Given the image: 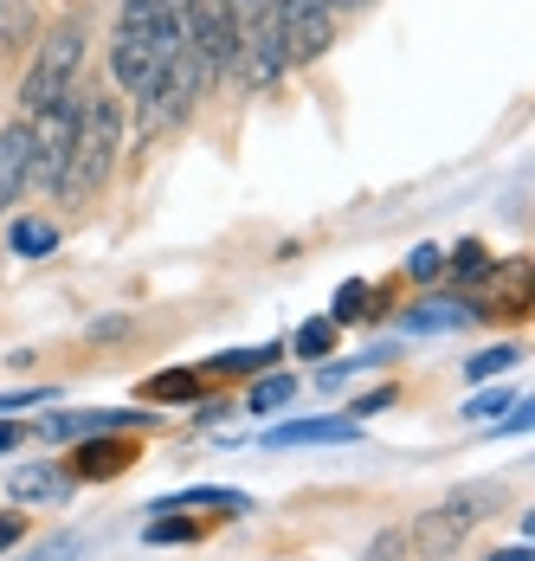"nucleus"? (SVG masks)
<instances>
[{"mask_svg": "<svg viewBox=\"0 0 535 561\" xmlns=\"http://www.w3.org/2000/svg\"><path fill=\"white\" fill-rule=\"evenodd\" d=\"M490 561H530V549H503V556H490Z\"/></svg>", "mask_w": 535, "mask_h": 561, "instance_id": "nucleus-31", "label": "nucleus"}, {"mask_svg": "<svg viewBox=\"0 0 535 561\" xmlns=\"http://www.w3.org/2000/svg\"><path fill=\"white\" fill-rule=\"evenodd\" d=\"M362 297H368V284H342L335 304H329V323H355L362 317Z\"/></svg>", "mask_w": 535, "mask_h": 561, "instance_id": "nucleus-21", "label": "nucleus"}, {"mask_svg": "<svg viewBox=\"0 0 535 561\" xmlns=\"http://www.w3.org/2000/svg\"><path fill=\"white\" fill-rule=\"evenodd\" d=\"M20 529H26V523H20V516H0V556H7V549H13V542H20Z\"/></svg>", "mask_w": 535, "mask_h": 561, "instance_id": "nucleus-28", "label": "nucleus"}, {"mask_svg": "<svg viewBox=\"0 0 535 561\" xmlns=\"http://www.w3.org/2000/svg\"><path fill=\"white\" fill-rule=\"evenodd\" d=\"M194 393H201V381L187 368H168L156 381H143V400H194Z\"/></svg>", "mask_w": 535, "mask_h": 561, "instance_id": "nucleus-15", "label": "nucleus"}, {"mask_svg": "<svg viewBox=\"0 0 535 561\" xmlns=\"http://www.w3.org/2000/svg\"><path fill=\"white\" fill-rule=\"evenodd\" d=\"M465 317H471V310H445V304L432 297L426 310H413L407 323H413V330H452V323H465Z\"/></svg>", "mask_w": 535, "mask_h": 561, "instance_id": "nucleus-19", "label": "nucleus"}, {"mask_svg": "<svg viewBox=\"0 0 535 561\" xmlns=\"http://www.w3.org/2000/svg\"><path fill=\"white\" fill-rule=\"evenodd\" d=\"M201 91H207V78H201L194 53L181 46V53L156 71V84L136 98V111H143V142H156V136H168V129H181V123L194 116V104H201Z\"/></svg>", "mask_w": 535, "mask_h": 561, "instance_id": "nucleus-4", "label": "nucleus"}, {"mask_svg": "<svg viewBox=\"0 0 535 561\" xmlns=\"http://www.w3.org/2000/svg\"><path fill=\"white\" fill-rule=\"evenodd\" d=\"M181 39H187V53H194L207 84L239 65V26H232L226 0H181Z\"/></svg>", "mask_w": 535, "mask_h": 561, "instance_id": "nucleus-5", "label": "nucleus"}, {"mask_svg": "<svg viewBox=\"0 0 535 561\" xmlns=\"http://www.w3.org/2000/svg\"><path fill=\"white\" fill-rule=\"evenodd\" d=\"M226 13H232V26L246 33V26H259V20H271V0H226Z\"/></svg>", "mask_w": 535, "mask_h": 561, "instance_id": "nucleus-23", "label": "nucleus"}, {"mask_svg": "<svg viewBox=\"0 0 535 561\" xmlns=\"http://www.w3.org/2000/svg\"><path fill=\"white\" fill-rule=\"evenodd\" d=\"M400 556H407V529H387V536L368 542V556L362 561H400Z\"/></svg>", "mask_w": 535, "mask_h": 561, "instance_id": "nucleus-24", "label": "nucleus"}, {"mask_svg": "<svg viewBox=\"0 0 535 561\" xmlns=\"http://www.w3.org/2000/svg\"><path fill=\"white\" fill-rule=\"evenodd\" d=\"M20 439H26V433H20V426H7V420H0V451H13V446H20Z\"/></svg>", "mask_w": 535, "mask_h": 561, "instance_id": "nucleus-29", "label": "nucleus"}, {"mask_svg": "<svg viewBox=\"0 0 535 561\" xmlns=\"http://www.w3.org/2000/svg\"><path fill=\"white\" fill-rule=\"evenodd\" d=\"M329 13H355V7H368V0H322Z\"/></svg>", "mask_w": 535, "mask_h": 561, "instance_id": "nucleus-30", "label": "nucleus"}, {"mask_svg": "<svg viewBox=\"0 0 535 561\" xmlns=\"http://www.w3.org/2000/svg\"><path fill=\"white\" fill-rule=\"evenodd\" d=\"M445 259H452V252H439V245H420V252L407 259V272H413V278H439V272H445Z\"/></svg>", "mask_w": 535, "mask_h": 561, "instance_id": "nucleus-25", "label": "nucleus"}, {"mask_svg": "<svg viewBox=\"0 0 535 561\" xmlns=\"http://www.w3.org/2000/svg\"><path fill=\"white\" fill-rule=\"evenodd\" d=\"M497 510H503V484H490V478L452 484V491H445V497H439L413 529H407V542H413L426 561H445L465 536H471V529H478V523H490Z\"/></svg>", "mask_w": 535, "mask_h": 561, "instance_id": "nucleus-2", "label": "nucleus"}, {"mask_svg": "<svg viewBox=\"0 0 535 561\" xmlns=\"http://www.w3.org/2000/svg\"><path fill=\"white\" fill-rule=\"evenodd\" d=\"M78 116H84V91H71V98H58V104H53L46 116H33V149H39V181H46V187L58 181L65 156H71Z\"/></svg>", "mask_w": 535, "mask_h": 561, "instance_id": "nucleus-7", "label": "nucleus"}, {"mask_svg": "<svg viewBox=\"0 0 535 561\" xmlns=\"http://www.w3.org/2000/svg\"><path fill=\"white\" fill-rule=\"evenodd\" d=\"M297 400V381L291 375H265L259 388H252V413H277V407H291Z\"/></svg>", "mask_w": 535, "mask_h": 561, "instance_id": "nucleus-17", "label": "nucleus"}, {"mask_svg": "<svg viewBox=\"0 0 535 561\" xmlns=\"http://www.w3.org/2000/svg\"><path fill=\"white\" fill-rule=\"evenodd\" d=\"M284 348H239V355H214V375H265Z\"/></svg>", "mask_w": 535, "mask_h": 561, "instance_id": "nucleus-13", "label": "nucleus"}, {"mask_svg": "<svg viewBox=\"0 0 535 561\" xmlns=\"http://www.w3.org/2000/svg\"><path fill=\"white\" fill-rule=\"evenodd\" d=\"M329 348H335V323H329V317H310V323L297 330V355H310V362H322Z\"/></svg>", "mask_w": 535, "mask_h": 561, "instance_id": "nucleus-18", "label": "nucleus"}, {"mask_svg": "<svg viewBox=\"0 0 535 561\" xmlns=\"http://www.w3.org/2000/svg\"><path fill=\"white\" fill-rule=\"evenodd\" d=\"M271 13H277V39H284V58L291 65H310V58L329 53L335 13L322 0H271Z\"/></svg>", "mask_w": 535, "mask_h": 561, "instance_id": "nucleus-6", "label": "nucleus"}, {"mask_svg": "<svg viewBox=\"0 0 535 561\" xmlns=\"http://www.w3.org/2000/svg\"><path fill=\"white\" fill-rule=\"evenodd\" d=\"M0 214H7V201H0Z\"/></svg>", "mask_w": 535, "mask_h": 561, "instance_id": "nucleus-32", "label": "nucleus"}, {"mask_svg": "<svg viewBox=\"0 0 535 561\" xmlns=\"http://www.w3.org/2000/svg\"><path fill=\"white\" fill-rule=\"evenodd\" d=\"M445 265H458L465 278H483V272H490V259H483L478 239H465V245H458V259H445Z\"/></svg>", "mask_w": 535, "mask_h": 561, "instance_id": "nucleus-26", "label": "nucleus"}, {"mask_svg": "<svg viewBox=\"0 0 535 561\" xmlns=\"http://www.w3.org/2000/svg\"><path fill=\"white\" fill-rule=\"evenodd\" d=\"M78 65H84V20H58L53 33L39 39V53L20 78V123L46 116L58 98L78 91Z\"/></svg>", "mask_w": 535, "mask_h": 561, "instance_id": "nucleus-3", "label": "nucleus"}, {"mask_svg": "<svg viewBox=\"0 0 535 561\" xmlns=\"http://www.w3.org/2000/svg\"><path fill=\"white\" fill-rule=\"evenodd\" d=\"M33 39V7L26 0H0V46H26Z\"/></svg>", "mask_w": 535, "mask_h": 561, "instance_id": "nucleus-14", "label": "nucleus"}, {"mask_svg": "<svg viewBox=\"0 0 535 561\" xmlns=\"http://www.w3.org/2000/svg\"><path fill=\"white\" fill-rule=\"evenodd\" d=\"M116 156H123V98H84V116H78V136H71V156L58 169L53 194L58 201H98L104 181L116 174Z\"/></svg>", "mask_w": 535, "mask_h": 561, "instance_id": "nucleus-1", "label": "nucleus"}, {"mask_svg": "<svg viewBox=\"0 0 535 561\" xmlns=\"http://www.w3.org/2000/svg\"><path fill=\"white\" fill-rule=\"evenodd\" d=\"M58 245V226H46V220H13V252L20 259H46Z\"/></svg>", "mask_w": 535, "mask_h": 561, "instance_id": "nucleus-12", "label": "nucleus"}, {"mask_svg": "<svg viewBox=\"0 0 535 561\" xmlns=\"http://www.w3.org/2000/svg\"><path fill=\"white\" fill-rule=\"evenodd\" d=\"M355 433H362L355 420H291V426L271 433V446H342Z\"/></svg>", "mask_w": 535, "mask_h": 561, "instance_id": "nucleus-10", "label": "nucleus"}, {"mask_svg": "<svg viewBox=\"0 0 535 561\" xmlns=\"http://www.w3.org/2000/svg\"><path fill=\"white\" fill-rule=\"evenodd\" d=\"M13 497L20 504H65L71 497V478L65 471H46V465H26V471H13Z\"/></svg>", "mask_w": 535, "mask_h": 561, "instance_id": "nucleus-11", "label": "nucleus"}, {"mask_svg": "<svg viewBox=\"0 0 535 561\" xmlns=\"http://www.w3.org/2000/svg\"><path fill=\"white\" fill-rule=\"evenodd\" d=\"M39 181V149H33V123H7L0 129V201L13 207L26 187Z\"/></svg>", "mask_w": 535, "mask_h": 561, "instance_id": "nucleus-8", "label": "nucleus"}, {"mask_svg": "<svg viewBox=\"0 0 535 561\" xmlns=\"http://www.w3.org/2000/svg\"><path fill=\"white\" fill-rule=\"evenodd\" d=\"M465 368H471V381H490V375H503V368H516V348H483V355H471Z\"/></svg>", "mask_w": 535, "mask_h": 561, "instance_id": "nucleus-20", "label": "nucleus"}, {"mask_svg": "<svg viewBox=\"0 0 535 561\" xmlns=\"http://www.w3.org/2000/svg\"><path fill=\"white\" fill-rule=\"evenodd\" d=\"M181 504H219V510H232V516H246V497H239V491H214V484H201V491H187V497H161L156 510H181Z\"/></svg>", "mask_w": 535, "mask_h": 561, "instance_id": "nucleus-16", "label": "nucleus"}, {"mask_svg": "<svg viewBox=\"0 0 535 561\" xmlns=\"http://www.w3.org/2000/svg\"><path fill=\"white\" fill-rule=\"evenodd\" d=\"M129 465H136V446L110 433V439H78L71 465H65V478H71V484H104V478L129 471Z\"/></svg>", "mask_w": 535, "mask_h": 561, "instance_id": "nucleus-9", "label": "nucleus"}, {"mask_svg": "<svg viewBox=\"0 0 535 561\" xmlns=\"http://www.w3.org/2000/svg\"><path fill=\"white\" fill-rule=\"evenodd\" d=\"M503 407H516V393H478V400H471V407H465V420H497V413H503Z\"/></svg>", "mask_w": 535, "mask_h": 561, "instance_id": "nucleus-27", "label": "nucleus"}, {"mask_svg": "<svg viewBox=\"0 0 535 561\" xmlns=\"http://www.w3.org/2000/svg\"><path fill=\"white\" fill-rule=\"evenodd\" d=\"M194 536H201V529H194L187 516H156V523H149V542H194Z\"/></svg>", "mask_w": 535, "mask_h": 561, "instance_id": "nucleus-22", "label": "nucleus"}]
</instances>
